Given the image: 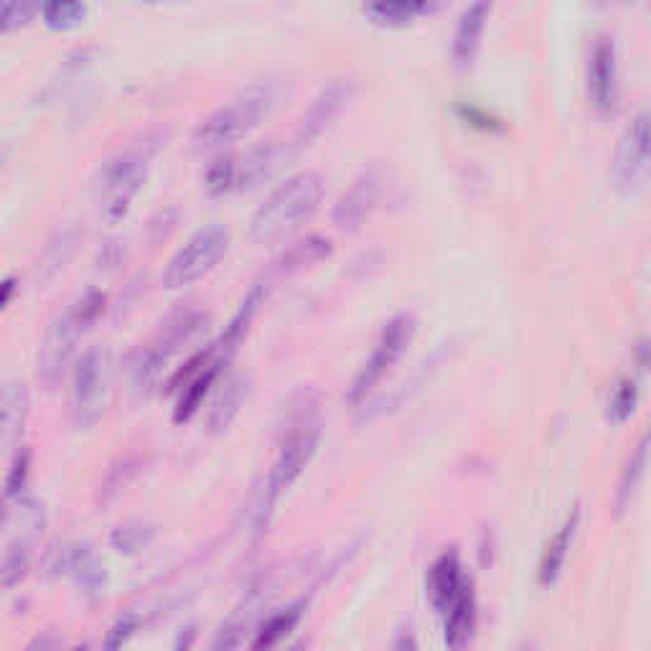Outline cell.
Returning <instances> with one entry per match:
<instances>
[{"instance_id":"6da1fadb","label":"cell","mask_w":651,"mask_h":651,"mask_svg":"<svg viewBox=\"0 0 651 651\" xmlns=\"http://www.w3.org/2000/svg\"><path fill=\"white\" fill-rule=\"evenodd\" d=\"M321 430H324V423H321L318 402L303 392L299 402L291 407V413H288V423L283 428V438H280L276 463H272L268 479H265V486L255 494L252 527L257 535L268 527L270 514L276 512L280 496L301 479L305 465L316 456Z\"/></svg>"},{"instance_id":"7a4b0ae2","label":"cell","mask_w":651,"mask_h":651,"mask_svg":"<svg viewBox=\"0 0 651 651\" xmlns=\"http://www.w3.org/2000/svg\"><path fill=\"white\" fill-rule=\"evenodd\" d=\"M168 133L164 127H148L117 148L98 168L94 189L102 201V214L108 222L123 220L131 209V201L138 194L153 166V158L166 146Z\"/></svg>"},{"instance_id":"3957f363","label":"cell","mask_w":651,"mask_h":651,"mask_svg":"<svg viewBox=\"0 0 651 651\" xmlns=\"http://www.w3.org/2000/svg\"><path fill=\"white\" fill-rule=\"evenodd\" d=\"M324 199V176L299 171L270 191L250 220L255 243H272L308 220Z\"/></svg>"},{"instance_id":"277c9868","label":"cell","mask_w":651,"mask_h":651,"mask_svg":"<svg viewBox=\"0 0 651 651\" xmlns=\"http://www.w3.org/2000/svg\"><path fill=\"white\" fill-rule=\"evenodd\" d=\"M276 82H270V79L252 82L243 92H237L229 102H224L222 108H216L212 115L201 120L194 135H191V143L197 148L209 150L245 138L252 127L260 125L262 117H268V112L276 108Z\"/></svg>"},{"instance_id":"5b68a950","label":"cell","mask_w":651,"mask_h":651,"mask_svg":"<svg viewBox=\"0 0 651 651\" xmlns=\"http://www.w3.org/2000/svg\"><path fill=\"white\" fill-rule=\"evenodd\" d=\"M102 311L104 293L98 291V288H90V291L79 295L77 301H71L64 313L52 321L42 341V351H38V380L46 388H56L64 369H67L71 357H75L79 339L90 332V326L102 316Z\"/></svg>"},{"instance_id":"8992f818","label":"cell","mask_w":651,"mask_h":651,"mask_svg":"<svg viewBox=\"0 0 651 651\" xmlns=\"http://www.w3.org/2000/svg\"><path fill=\"white\" fill-rule=\"evenodd\" d=\"M209 316L201 308H179L168 313V318L158 326V332L150 336L148 344H143L141 349H135L131 357V380L133 388L148 390L153 382L158 380L160 369L168 364V359L173 357L181 347H187L189 341H194L201 328L206 326Z\"/></svg>"},{"instance_id":"52a82bcc","label":"cell","mask_w":651,"mask_h":651,"mask_svg":"<svg viewBox=\"0 0 651 651\" xmlns=\"http://www.w3.org/2000/svg\"><path fill=\"white\" fill-rule=\"evenodd\" d=\"M229 250V232L222 224H209L201 227L187 239V245L168 260L164 270V285L171 288H187L197 283L199 278H204L206 272L216 268V262L222 260Z\"/></svg>"},{"instance_id":"ba28073f","label":"cell","mask_w":651,"mask_h":651,"mask_svg":"<svg viewBox=\"0 0 651 651\" xmlns=\"http://www.w3.org/2000/svg\"><path fill=\"white\" fill-rule=\"evenodd\" d=\"M415 336V318L409 313H400L388 326L382 328L380 339H377L372 353L364 361V367L359 369L349 388V402L351 405H361L372 392L380 388V382L392 372V367L397 364L402 353H405L407 344Z\"/></svg>"},{"instance_id":"9c48e42d","label":"cell","mask_w":651,"mask_h":651,"mask_svg":"<svg viewBox=\"0 0 651 651\" xmlns=\"http://www.w3.org/2000/svg\"><path fill=\"white\" fill-rule=\"evenodd\" d=\"M104 390H108V353L100 347H90L77 359L71 372L69 417L75 428L85 430L98 423L104 409Z\"/></svg>"},{"instance_id":"30bf717a","label":"cell","mask_w":651,"mask_h":651,"mask_svg":"<svg viewBox=\"0 0 651 651\" xmlns=\"http://www.w3.org/2000/svg\"><path fill=\"white\" fill-rule=\"evenodd\" d=\"M353 94H357V82L351 77H339L328 82L301 115L299 127H295V146H311L313 141L321 138L326 127H332L334 120L349 108Z\"/></svg>"},{"instance_id":"8fae6325","label":"cell","mask_w":651,"mask_h":651,"mask_svg":"<svg viewBox=\"0 0 651 651\" xmlns=\"http://www.w3.org/2000/svg\"><path fill=\"white\" fill-rule=\"evenodd\" d=\"M651 171V112H639L626 125L616 150V176L624 183H637Z\"/></svg>"},{"instance_id":"7c38bea8","label":"cell","mask_w":651,"mask_h":651,"mask_svg":"<svg viewBox=\"0 0 651 651\" xmlns=\"http://www.w3.org/2000/svg\"><path fill=\"white\" fill-rule=\"evenodd\" d=\"M382 194V173L377 168H367L357 179L351 181V187L344 191L334 206V224L339 229H357L367 222V216L374 212L377 201Z\"/></svg>"},{"instance_id":"4fadbf2b","label":"cell","mask_w":651,"mask_h":651,"mask_svg":"<svg viewBox=\"0 0 651 651\" xmlns=\"http://www.w3.org/2000/svg\"><path fill=\"white\" fill-rule=\"evenodd\" d=\"M291 158V146L280 141H268L235 158V189H252L270 179L285 160Z\"/></svg>"},{"instance_id":"5bb4252c","label":"cell","mask_w":651,"mask_h":651,"mask_svg":"<svg viewBox=\"0 0 651 651\" xmlns=\"http://www.w3.org/2000/svg\"><path fill=\"white\" fill-rule=\"evenodd\" d=\"M588 94L601 112L614 108L616 100V49L606 36L596 38L588 59Z\"/></svg>"},{"instance_id":"9a60e30c","label":"cell","mask_w":651,"mask_h":651,"mask_svg":"<svg viewBox=\"0 0 651 651\" xmlns=\"http://www.w3.org/2000/svg\"><path fill=\"white\" fill-rule=\"evenodd\" d=\"M465 583H469V577L463 575L458 552L451 550L440 554L428 570V598L433 603V608H436L438 614H446V610L453 606V601L458 598V593L463 591Z\"/></svg>"},{"instance_id":"2e32d148","label":"cell","mask_w":651,"mask_h":651,"mask_svg":"<svg viewBox=\"0 0 651 651\" xmlns=\"http://www.w3.org/2000/svg\"><path fill=\"white\" fill-rule=\"evenodd\" d=\"M577 525H581V506H573L570 514L562 521L558 532L552 535V540L545 548L542 558H540V568H537V583L542 588H550V585L558 583V577L562 575L568 562V552L573 548V540L577 535Z\"/></svg>"},{"instance_id":"e0dca14e","label":"cell","mask_w":651,"mask_h":651,"mask_svg":"<svg viewBox=\"0 0 651 651\" xmlns=\"http://www.w3.org/2000/svg\"><path fill=\"white\" fill-rule=\"evenodd\" d=\"M489 13H492V5L489 3H473L465 8L458 19L456 34H453V46L451 56L456 69H469L473 59H476V52L481 46V36H484Z\"/></svg>"},{"instance_id":"ac0fdd59","label":"cell","mask_w":651,"mask_h":651,"mask_svg":"<svg viewBox=\"0 0 651 651\" xmlns=\"http://www.w3.org/2000/svg\"><path fill=\"white\" fill-rule=\"evenodd\" d=\"M446 644L451 651H463L469 647L473 626H476V593L471 581L458 593L453 606L446 610Z\"/></svg>"},{"instance_id":"d6986e66","label":"cell","mask_w":651,"mask_h":651,"mask_svg":"<svg viewBox=\"0 0 651 651\" xmlns=\"http://www.w3.org/2000/svg\"><path fill=\"white\" fill-rule=\"evenodd\" d=\"M247 390H250V382L243 374H232L224 380L220 395L214 397L212 409L206 415V425L212 433H224L232 425V420L239 415L245 400H247Z\"/></svg>"},{"instance_id":"ffe728a7","label":"cell","mask_w":651,"mask_h":651,"mask_svg":"<svg viewBox=\"0 0 651 651\" xmlns=\"http://www.w3.org/2000/svg\"><path fill=\"white\" fill-rule=\"evenodd\" d=\"M59 568L67 570V573L79 583V588L90 593V596L102 591L104 570L100 565L98 554L87 548V545H69V548H64Z\"/></svg>"},{"instance_id":"44dd1931","label":"cell","mask_w":651,"mask_h":651,"mask_svg":"<svg viewBox=\"0 0 651 651\" xmlns=\"http://www.w3.org/2000/svg\"><path fill=\"white\" fill-rule=\"evenodd\" d=\"M649 456H651V430H647L644 436L639 438V444L631 448V453H629V458H626V463L621 469V476H618V484H616V512L618 514H624L626 506L631 504L633 494H637L641 479H644V473H647Z\"/></svg>"},{"instance_id":"7402d4cb","label":"cell","mask_w":651,"mask_h":651,"mask_svg":"<svg viewBox=\"0 0 651 651\" xmlns=\"http://www.w3.org/2000/svg\"><path fill=\"white\" fill-rule=\"evenodd\" d=\"M29 415V392L21 380H8L3 388V440L11 446L21 436Z\"/></svg>"},{"instance_id":"603a6c76","label":"cell","mask_w":651,"mask_h":651,"mask_svg":"<svg viewBox=\"0 0 651 651\" xmlns=\"http://www.w3.org/2000/svg\"><path fill=\"white\" fill-rule=\"evenodd\" d=\"M303 616V603H293V606L280 608L272 614L268 621L260 626L257 637L252 641V651H272L280 641H283L288 633H291L295 626H299Z\"/></svg>"},{"instance_id":"cb8c5ba5","label":"cell","mask_w":651,"mask_h":651,"mask_svg":"<svg viewBox=\"0 0 651 651\" xmlns=\"http://www.w3.org/2000/svg\"><path fill=\"white\" fill-rule=\"evenodd\" d=\"M328 255H332V239L324 235H308L280 255V260L276 262V272L301 270L305 265L324 260Z\"/></svg>"},{"instance_id":"d4e9b609","label":"cell","mask_w":651,"mask_h":651,"mask_svg":"<svg viewBox=\"0 0 651 651\" xmlns=\"http://www.w3.org/2000/svg\"><path fill=\"white\" fill-rule=\"evenodd\" d=\"M364 15L372 23H380V26H405V23L415 21L420 13H428V3H405V0H397V3H369L361 8Z\"/></svg>"},{"instance_id":"484cf974","label":"cell","mask_w":651,"mask_h":651,"mask_svg":"<svg viewBox=\"0 0 651 651\" xmlns=\"http://www.w3.org/2000/svg\"><path fill=\"white\" fill-rule=\"evenodd\" d=\"M250 626H252V603H245L243 608H237L235 614L220 626L212 651H235L239 644H243L245 633L250 631Z\"/></svg>"},{"instance_id":"4316f807","label":"cell","mask_w":651,"mask_h":651,"mask_svg":"<svg viewBox=\"0 0 651 651\" xmlns=\"http://www.w3.org/2000/svg\"><path fill=\"white\" fill-rule=\"evenodd\" d=\"M637 405H639V388H637V382L621 380V382L616 384L614 392H610V397H608V409H606L608 420L626 423L633 415V409H637Z\"/></svg>"},{"instance_id":"83f0119b","label":"cell","mask_w":651,"mask_h":651,"mask_svg":"<svg viewBox=\"0 0 651 651\" xmlns=\"http://www.w3.org/2000/svg\"><path fill=\"white\" fill-rule=\"evenodd\" d=\"M150 540H153V529L148 525H143V521H127V525H120L110 537L112 548L125 554L143 550Z\"/></svg>"},{"instance_id":"f1b7e54d","label":"cell","mask_w":651,"mask_h":651,"mask_svg":"<svg viewBox=\"0 0 651 651\" xmlns=\"http://www.w3.org/2000/svg\"><path fill=\"white\" fill-rule=\"evenodd\" d=\"M31 558H29V542L13 540L8 545L5 558H3V585L5 588H13L19 585L29 573Z\"/></svg>"},{"instance_id":"f546056e","label":"cell","mask_w":651,"mask_h":651,"mask_svg":"<svg viewBox=\"0 0 651 651\" xmlns=\"http://www.w3.org/2000/svg\"><path fill=\"white\" fill-rule=\"evenodd\" d=\"M87 15V5L85 3H46L42 5V19L49 29H71L77 26L79 21H82Z\"/></svg>"},{"instance_id":"4dcf8cb0","label":"cell","mask_w":651,"mask_h":651,"mask_svg":"<svg viewBox=\"0 0 651 651\" xmlns=\"http://www.w3.org/2000/svg\"><path fill=\"white\" fill-rule=\"evenodd\" d=\"M31 479V453L23 448V451L15 453L11 471H8L5 479V500L8 502H19L23 500V492H26Z\"/></svg>"},{"instance_id":"1f68e13d","label":"cell","mask_w":651,"mask_h":651,"mask_svg":"<svg viewBox=\"0 0 651 651\" xmlns=\"http://www.w3.org/2000/svg\"><path fill=\"white\" fill-rule=\"evenodd\" d=\"M206 189L209 194H224V191L235 189V158H220L209 166Z\"/></svg>"},{"instance_id":"d6a6232c","label":"cell","mask_w":651,"mask_h":651,"mask_svg":"<svg viewBox=\"0 0 651 651\" xmlns=\"http://www.w3.org/2000/svg\"><path fill=\"white\" fill-rule=\"evenodd\" d=\"M36 13H42V8L31 3H8L3 5V13H0V29L13 31L26 26V23L34 19Z\"/></svg>"},{"instance_id":"836d02e7","label":"cell","mask_w":651,"mask_h":651,"mask_svg":"<svg viewBox=\"0 0 651 651\" xmlns=\"http://www.w3.org/2000/svg\"><path fill=\"white\" fill-rule=\"evenodd\" d=\"M135 629H138V618L135 616H123L117 618L115 626L108 631V637H104V649L102 651H123V647L131 641V637L135 633Z\"/></svg>"},{"instance_id":"e575fe53","label":"cell","mask_w":651,"mask_h":651,"mask_svg":"<svg viewBox=\"0 0 651 651\" xmlns=\"http://www.w3.org/2000/svg\"><path fill=\"white\" fill-rule=\"evenodd\" d=\"M23 651H61V639L56 631H42Z\"/></svg>"},{"instance_id":"d590c367","label":"cell","mask_w":651,"mask_h":651,"mask_svg":"<svg viewBox=\"0 0 651 651\" xmlns=\"http://www.w3.org/2000/svg\"><path fill=\"white\" fill-rule=\"evenodd\" d=\"M392 651H420V647H417V641H415L413 633L402 631L400 637H397V641H395V647H392Z\"/></svg>"},{"instance_id":"8d00e7d4","label":"cell","mask_w":651,"mask_h":651,"mask_svg":"<svg viewBox=\"0 0 651 651\" xmlns=\"http://www.w3.org/2000/svg\"><path fill=\"white\" fill-rule=\"evenodd\" d=\"M637 359L641 369H651V344H641L637 351Z\"/></svg>"},{"instance_id":"74e56055","label":"cell","mask_w":651,"mask_h":651,"mask_svg":"<svg viewBox=\"0 0 651 651\" xmlns=\"http://www.w3.org/2000/svg\"><path fill=\"white\" fill-rule=\"evenodd\" d=\"M11 293H13V280L8 278L5 283H3V301H0V303H3V305L11 303Z\"/></svg>"},{"instance_id":"f35d334b","label":"cell","mask_w":651,"mask_h":651,"mask_svg":"<svg viewBox=\"0 0 651 651\" xmlns=\"http://www.w3.org/2000/svg\"><path fill=\"white\" fill-rule=\"evenodd\" d=\"M517 651H535V644H529V641H527V644H521Z\"/></svg>"},{"instance_id":"ab89813d","label":"cell","mask_w":651,"mask_h":651,"mask_svg":"<svg viewBox=\"0 0 651 651\" xmlns=\"http://www.w3.org/2000/svg\"><path fill=\"white\" fill-rule=\"evenodd\" d=\"M293 651H299V649H293Z\"/></svg>"},{"instance_id":"60d3db41","label":"cell","mask_w":651,"mask_h":651,"mask_svg":"<svg viewBox=\"0 0 651 651\" xmlns=\"http://www.w3.org/2000/svg\"><path fill=\"white\" fill-rule=\"evenodd\" d=\"M649 13H651V8H649Z\"/></svg>"}]
</instances>
